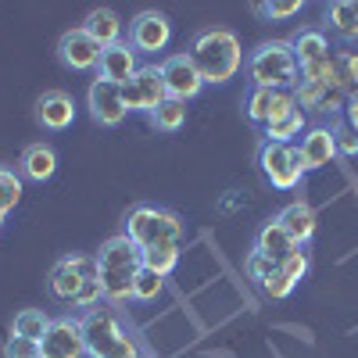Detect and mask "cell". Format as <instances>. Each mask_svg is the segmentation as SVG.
Instances as JSON below:
<instances>
[{
	"label": "cell",
	"instance_id": "34",
	"mask_svg": "<svg viewBox=\"0 0 358 358\" xmlns=\"http://www.w3.org/2000/svg\"><path fill=\"white\" fill-rule=\"evenodd\" d=\"M4 358H43L40 355V344L36 341H25V337H8V344H4Z\"/></svg>",
	"mask_w": 358,
	"mask_h": 358
},
{
	"label": "cell",
	"instance_id": "30",
	"mask_svg": "<svg viewBox=\"0 0 358 358\" xmlns=\"http://www.w3.org/2000/svg\"><path fill=\"white\" fill-rule=\"evenodd\" d=\"M162 287H165V276L151 273V268H140L136 287H133V301H155V297L162 294Z\"/></svg>",
	"mask_w": 358,
	"mask_h": 358
},
{
	"label": "cell",
	"instance_id": "4",
	"mask_svg": "<svg viewBox=\"0 0 358 358\" xmlns=\"http://www.w3.org/2000/svg\"><path fill=\"white\" fill-rule=\"evenodd\" d=\"M83 337H86V358H143L140 341L122 326L115 308H90L83 319Z\"/></svg>",
	"mask_w": 358,
	"mask_h": 358
},
{
	"label": "cell",
	"instance_id": "25",
	"mask_svg": "<svg viewBox=\"0 0 358 358\" xmlns=\"http://www.w3.org/2000/svg\"><path fill=\"white\" fill-rule=\"evenodd\" d=\"M147 118H151V126H155V129H162V133H176V129H183V122H187V104L169 97V101H162Z\"/></svg>",
	"mask_w": 358,
	"mask_h": 358
},
{
	"label": "cell",
	"instance_id": "2",
	"mask_svg": "<svg viewBox=\"0 0 358 358\" xmlns=\"http://www.w3.org/2000/svg\"><path fill=\"white\" fill-rule=\"evenodd\" d=\"M47 290L54 301L72 305V308H97L104 301L101 294V280H97V258L94 255H65L57 258L50 276H47Z\"/></svg>",
	"mask_w": 358,
	"mask_h": 358
},
{
	"label": "cell",
	"instance_id": "10",
	"mask_svg": "<svg viewBox=\"0 0 358 358\" xmlns=\"http://www.w3.org/2000/svg\"><path fill=\"white\" fill-rule=\"evenodd\" d=\"M172 43V22L162 11H140L129 22V47L136 54H162Z\"/></svg>",
	"mask_w": 358,
	"mask_h": 358
},
{
	"label": "cell",
	"instance_id": "31",
	"mask_svg": "<svg viewBox=\"0 0 358 358\" xmlns=\"http://www.w3.org/2000/svg\"><path fill=\"white\" fill-rule=\"evenodd\" d=\"M294 287H297V283H294V280L283 273V268H280V273H273V276H268L258 290H262L265 297H273V301H283V297H290V294H294Z\"/></svg>",
	"mask_w": 358,
	"mask_h": 358
},
{
	"label": "cell",
	"instance_id": "17",
	"mask_svg": "<svg viewBox=\"0 0 358 358\" xmlns=\"http://www.w3.org/2000/svg\"><path fill=\"white\" fill-rule=\"evenodd\" d=\"M140 72V54L129 43H115L101 54V65H97V79H108L115 86H126L133 83Z\"/></svg>",
	"mask_w": 358,
	"mask_h": 358
},
{
	"label": "cell",
	"instance_id": "35",
	"mask_svg": "<svg viewBox=\"0 0 358 358\" xmlns=\"http://www.w3.org/2000/svg\"><path fill=\"white\" fill-rule=\"evenodd\" d=\"M4 219H8V215H0V226H4Z\"/></svg>",
	"mask_w": 358,
	"mask_h": 358
},
{
	"label": "cell",
	"instance_id": "32",
	"mask_svg": "<svg viewBox=\"0 0 358 358\" xmlns=\"http://www.w3.org/2000/svg\"><path fill=\"white\" fill-rule=\"evenodd\" d=\"M305 4H301V0H268V4H255V11L258 15H265V18H294L297 11H301Z\"/></svg>",
	"mask_w": 358,
	"mask_h": 358
},
{
	"label": "cell",
	"instance_id": "14",
	"mask_svg": "<svg viewBox=\"0 0 358 358\" xmlns=\"http://www.w3.org/2000/svg\"><path fill=\"white\" fill-rule=\"evenodd\" d=\"M297 108V101H294V94L290 90H258V86H251V94H248V104H244V111H248V118L255 126H268V122H276V118H283V115H290Z\"/></svg>",
	"mask_w": 358,
	"mask_h": 358
},
{
	"label": "cell",
	"instance_id": "9",
	"mask_svg": "<svg viewBox=\"0 0 358 358\" xmlns=\"http://www.w3.org/2000/svg\"><path fill=\"white\" fill-rule=\"evenodd\" d=\"M158 69H162V79H165V94L172 101H183L187 104V101H194L201 90H204V79L194 69L190 54H169V57H162V62H158Z\"/></svg>",
	"mask_w": 358,
	"mask_h": 358
},
{
	"label": "cell",
	"instance_id": "33",
	"mask_svg": "<svg viewBox=\"0 0 358 358\" xmlns=\"http://www.w3.org/2000/svg\"><path fill=\"white\" fill-rule=\"evenodd\" d=\"M334 136H337V155L341 158H358V133L348 122H337L334 126Z\"/></svg>",
	"mask_w": 358,
	"mask_h": 358
},
{
	"label": "cell",
	"instance_id": "11",
	"mask_svg": "<svg viewBox=\"0 0 358 358\" xmlns=\"http://www.w3.org/2000/svg\"><path fill=\"white\" fill-rule=\"evenodd\" d=\"M86 108H90V115H94V122L97 126H108V129L122 126L126 115H129L126 111V101H122V86H115L108 79H94V83H90Z\"/></svg>",
	"mask_w": 358,
	"mask_h": 358
},
{
	"label": "cell",
	"instance_id": "24",
	"mask_svg": "<svg viewBox=\"0 0 358 358\" xmlns=\"http://www.w3.org/2000/svg\"><path fill=\"white\" fill-rule=\"evenodd\" d=\"M50 315L43 312V308H22L18 315H15V326H11V334L15 337H25V341H43V334L50 330Z\"/></svg>",
	"mask_w": 358,
	"mask_h": 358
},
{
	"label": "cell",
	"instance_id": "18",
	"mask_svg": "<svg viewBox=\"0 0 358 358\" xmlns=\"http://www.w3.org/2000/svg\"><path fill=\"white\" fill-rule=\"evenodd\" d=\"M83 29L101 43V50H108V47H115V43H126V40H122L126 25H122V18H118V11H111V8H94V11L86 15Z\"/></svg>",
	"mask_w": 358,
	"mask_h": 358
},
{
	"label": "cell",
	"instance_id": "16",
	"mask_svg": "<svg viewBox=\"0 0 358 358\" xmlns=\"http://www.w3.org/2000/svg\"><path fill=\"white\" fill-rule=\"evenodd\" d=\"M36 122L50 133H62L76 122V97L65 90H47L36 101Z\"/></svg>",
	"mask_w": 358,
	"mask_h": 358
},
{
	"label": "cell",
	"instance_id": "19",
	"mask_svg": "<svg viewBox=\"0 0 358 358\" xmlns=\"http://www.w3.org/2000/svg\"><path fill=\"white\" fill-rule=\"evenodd\" d=\"M57 172V155L50 143H29L22 151V162H18V176L22 179H33V183H43Z\"/></svg>",
	"mask_w": 358,
	"mask_h": 358
},
{
	"label": "cell",
	"instance_id": "27",
	"mask_svg": "<svg viewBox=\"0 0 358 358\" xmlns=\"http://www.w3.org/2000/svg\"><path fill=\"white\" fill-rule=\"evenodd\" d=\"M18 201H22V176L11 169H0V215L15 212Z\"/></svg>",
	"mask_w": 358,
	"mask_h": 358
},
{
	"label": "cell",
	"instance_id": "15",
	"mask_svg": "<svg viewBox=\"0 0 358 358\" xmlns=\"http://www.w3.org/2000/svg\"><path fill=\"white\" fill-rule=\"evenodd\" d=\"M297 151H301V165H305V172H315V169L334 165V162L341 158V155H337L334 126H312V129H305L301 143H297Z\"/></svg>",
	"mask_w": 358,
	"mask_h": 358
},
{
	"label": "cell",
	"instance_id": "36",
	"mask_svg": "<svg viewBox=\"0 0 358 358\" xmlns=\"http://www.w3.org/2000/svg\"><path fill=\"white\" fill-rule=\"evenodd\" d=\"M143 358H155V355H147V351H143Z\"/></svg>",
	"mask_w": 358,
	"mask_h": 358
},
{
	"label": "cell",
	"instance_id": "21",
	"mask_svg": "<svg viewBox=\"0 0 358 358\" xmlns=\"http://www.w3.org/2000/svg\"><path fill=\"white\" fill-rule=\"evenodd\" d=\"M297 248V241L294 236L273 219V222H265L262 229H258V236H255V251H262V255H268L276 265H283L287 262V255Z\"/></svg>",
	"mask_w": 358,
	"mask_h": 358
},
{
	"label": "cell",
	"instance_id": "8",
	"mask_svg": "<svg viewBox=\"0 0 358 358\" xmlns=\"http://www.w3.org/2000/svg\"><path fill=\"white\" fill-rule=\"evenodd\" d=\"M122 101H126V111H136V115H151L162 101H169L162 69L158 65H140L136 79L122 86Z\"/></svg>",
	"mask_w": 358,
	"mask_h": 358
},
{
	"label": "cell",
	"instance_id": "23",
	"mask_svg": "<svg viewBox=\"0 0 358 358\" xmlns=\"http://www.w3.org/2000/svg\"><path fill=\"white\" fill-rule=\"evenodd\" d=\"M305 129H308L305 111H301V108H294L290 115L276 118V122H268L262 133H265V140H273V143H294V140H301V136H305Z\"/></svg>",
	"mask_w": 358,
	"mask_h": 358
},
{
	"label": "cell",
	"instance_id": "7",
	"mask_svg": "<svg viewBox=\"0 0 358 358\" xmlns=\"http://www.w3.org/2000/svg\"><path fill=\"white\" fill-rule=\"evenodd\" d=\"M258 169L268 179V187L276 190H297L305 179V165H301V151L297 143H273L265 140L258 147Z\"/></svg>",
	"mask_w": 358,
	"mask_h": 358
},
{
	"label": "cell",
	"instance_id": "20",
	"mask_svg": "<svg viewBox=\"0 0 358 358\" xmlns=\"http://www.w3.org/2000/svg\"><path fill=\"white\" fill-rule=\"evenodd\" d=\"M276 222L294 236L297 244H308L312 236H315V226H319V219H315V212H312L308 201H290L283 212L276 215Z\"/></svg>",
	"mask_w": 358,
	"mask_h": 358
},
{
	"label": "cell",
	"instance_id": "5",
	"mask_svg": "<svg viewBox=\"0 0 358 358\" xmlns=\"http://www.w3.org/2000/svg\"><path fill=\"white\" fill-rule=\"evenodd\" d=\"M248 76H251V86L258 90H290L294 94V86L301 83V65H297L290 40L258 43L248 57Z\"/></svg>",
	"mask_w": 358,
	"mask_h": 358
},
{
	"label": "cell",
	"instance_id": "12",
	"mask_svg": "<svg viewBox=\"0 0 358 358\" xmlns=\"http://www.w3.org/2000/svg\"><path fill=\"white\" fill-rule=\"evenodd\" d=\"M101 43L86 33L83 25L69 29V33H62V40H57V57H62V65L72 69V72H94L101 65Z\"/></svg>",
	"mask_w": 358,
	"mask_h": 358
},
{
	"label": "cell",
	"instance_id": "29",
	"mask_svg": "<svg viewBox=\"0 0 358 358\" xmlns=\"http://www.w3.org/2000/svg\"><path fill=\"white\" fill-rule=\"evenodd\" d=\"M244 268H248V280H255V287H262L273 273H280V265L268 258V255H262V251H251L248 262H244Z\"/></svg>",
	"mask_w": 358,
	"mask_h": 358
},
{
	"label": "cell",
	"instance_id": "28",
	"mask_svg": "<svg viewBox=\"0 0 358 358\" xmlns=\"http://www.w3.org/2000/svg\"><path fill=\"white\" fill-rule=\"evenodd\" d=\"M283 273L294 280V283H301L305 276H308V268H312V251H308V244H297L290 255H287V262L280 265Z\"/></svg>",
	"mask_w": 358,
	"mask_h": 358
},
{
	"label": "cell",
	"instance_id": "13",
	"mask_svg": "<svg viewBox=\"0 0 358 358\" xmlns=\"http://www.w3.org/2000/svg\"><path fill=\"white\" fill-rule=\"evenodd\" d=\"M40 355L43 358H86V337L79 319H54L50 330L40 341Z\"/></svg>",
	"mask_w": 358,
	"mask_h": 358
},
{
	"label": "cell",
	"instance_id": "1",
	"mask_svg": "<svg viewBox=\"0 0 358 358\" xmlns=\"http://www.w3.org/2000/svg\"><path fill=\"white\" fill-rule=\"evenodd\" d=\"M94 258H97V280H101L104 301L108 305L133 301V287H136V276L143 268L140 248L129 241L126 233H118V236H108Z\"/></svg>",
	"mask_w": 358,
	"mask_h": 358
},
{
	"label": "cell",
	"instance_id": "26",
	"mask_svg": "<svg viewBox=\"0 0 358 358\" xmlns=\"http://www.w3.org/2000/svg\"><path fill=\"white\" fill-rule=\"evenodd\" d=\"M140 255H143V268H151L158 276H172V268L179 265V248H151Z\"/></svg>",
	"mask_w": 358,
	"mask_h": 358
},
{
	"label": "cell",
	"instance_id": "6",
	"mask_svg": "<svg viewBox=\"0 0 358 358\" xmlns=\"http://www.w3.org/2000/svg\"><path fill=\"white\" fill-rule=\"evenodd\" d=\"M129 241L140 251H151V248H179L183 244V219L169 208H155V204H136L133 212L126 215V229H122Z\"/></svg>",
	"mask_w": 358,
	"mask_h": 358
},
{
	"label": "cell",
	"instance_id": "3",
	"mask_svg": "<svg viewBox=\"0 0 358 358\" xmlns=\"http://www.w3.org/2000/svg\"><path fill=\"white\" fill-rule=\"evenodd\" d=\"M187 54H190L194 69L201 72V79H204V83H215V86L236 79V72H241V65H244V47H241V40H236L233 29H222V25L201 29Z\"/></svg>",
	"mask_w": 358,
	"mask_h": 358
},
{
	"label": "cell",
	"instance_id": "22",
	"mask_svg": "<svg viewBox=\"0 0 358 358\" xmlns=\"http://www.w3.org/2000/svg\"><path fill=\"white\" fill-rule=\"evenodd\" d=\"M326 25L341 43H358V0H337L326 8Z\"/></svg>",
	"mask_w": 358,
	"mask_h": 358
}]
</instances>
